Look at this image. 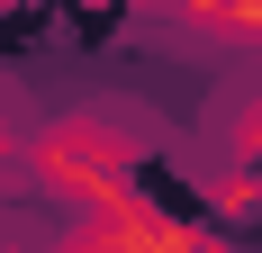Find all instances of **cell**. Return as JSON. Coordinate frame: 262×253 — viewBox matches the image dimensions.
<instances>
[{
	"label": "cell",
	"mask_w": 262,
	"mask_h": 253,
	"mask_svg": "<svg viewBox=\"0 0 262 253\" xmlns=\"http://www.w3.org/2000/svg\"><path fill=\"white\" fill-rule=\"evenodd\" d=\"M18 154H27V109L9 100V91H0V172H9Z\"/></svg>",
	"instance_id": "6da1fadb"
},
{
	"label": "cell",
	"mask_w": 262,
	"mask_h": 253,
	"mask_svg": "<svg viewBox=\"0 0 262 253\" xmlns=\"http://www.w3.org/2000/svg\"><path fill=\"white\" fill-rule=\"evenodd\" d=\"M244 154H253V163H262V91H253V100H244Z\"/></svg>",
	"instance_id": "7a4b0ae2"
}]
</instances>
